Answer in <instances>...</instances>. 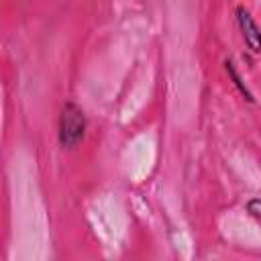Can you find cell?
Here are the masks:
<instances>
[{"label":"cell","mask_w":261,"mask_h":261,"mask_svg":"<svg viewBox=\"0 0 261 261\" xmlns=\"http://www.w3.org/2000/svg\"><path fill=\"white\" fill-rule=\"evenodd\" d=\"M234 20H237V27L243 35L247 49L253 55H261V27L253 18V14L245 6H237L234 8Z\"/></svg>","instance_id":"cell-2"},{"label":"cell","mask_w":261,"mask_h":261,"mask_svg":"<svg viewBox=\"0 0 261 261\" xmlns=\"http://www.w3.org/2000/svg\"><path fill=\"white\" fill-rule=\"evenodd\" d=\"M224 69H226V73H228V77H230V82H232V86L237 88V92L249 102V104H255V96H253V92H251V88L245 84V80L241 77V73L237 71V67H234V63H232V59H226L224 61Z\"/></svg>","instance_id":"cell-3"},{"label":"cell","mask_w":261,"mask_h":261,"mask_svg":"<svg viewBox=\"0 0 261 261\" xmlns=\"http://www.w3.org/2000/svg\"><path fill=\"white\" fill-rule=\"evenodd\" d=\"M86 114L75 102H65L59 114V126H57V137L59 145L63 149H75L84 137H86Z\"/></svg>","instance_id":"cell-1"},{"label":"cell","mask_w":261,"mask_h":261,"mask_svg":"<svg viewBox=\"0 0 261 261\" xmlns=\"http://www.w3.org/2000/svg\"><path fill=\"white\" fill-rule=\"evenodd\" d=\"M245 210H247L249 216H253V218L261 224V196H253V198H249L247 204H245Z\"/></svg>","instance_id":"cell-4"}]
</instances>
